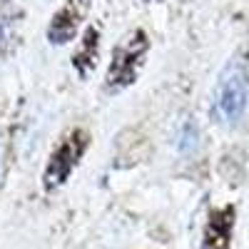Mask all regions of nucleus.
I'll use <instances>...</instances> for the list:
<instances>
[{
    "mask_svg": "<svg viewBox=\"0 0 249 249\" xmlns=\"http://www.w3.org/2000/svg\"><path fill=\"white\" fill-rule=\"evenodd\" d=\"M8 43H10V23H8V18L0 15V50H3Z\"/></svg>",
    "mask_w": 249,
    "mask_h": 249,
    "instance_id": "obj_7",
    "label": "nucleus"
},
{
    "mask_svg": "<svg viewBox=\"0 0 249 249\" xmlns=\"http://www.w3.org/2000/svg\"><path fill=\"white\" fill-rule=\"evenodd\" d=\"M100 37H102V33L97 25H88L85 33H82L80 45L72 53V68L77 70L80 77H88L95 70L97 57H100Z\"/></svg>",
    "mask_w": 249,
    "mask_h": 249,
    "instance_id": "obj_6",
    "label": "nucleus"
},
{
    "mask_svg": "<svg viewBox=\"0 0 249 249\" xmlns=\"http://www.w3.org/2000/svg\"><path fill=\"white\" fill-rule=\"evenodd\" d=\"M234 224H237V207L234 204L214 207L210 212V217H207V222H204L199 249H230Z\"/></svg>",
    "mask_w": 249,
    "mask_h": 249,
    "instance_id": "obj_5",
    "label": "nucleus"
},
{
    "mask_svg": "<svg viewBox=\"0 0 249 249\" xmlns=\"http://www.w3.org/2000/svg\"><path fill=\"white\" fill-rule=\"evenodd\" d=\"M88 147H90V132L85 127H70L68 132H62V137L53 147V152L45 162V170H43L45 192H55L57 187H62L70 179V175L80 164L82 155L88 152Z\"/></svg>",
    "mask_w": 249,
    "mask_h": 249,
    "instance_id": "obj_3",
    "label": "nucleus"
},
{
    "mask_svg": "<svg viewBox=\"0 0 249 249\" xmlns=\"http://www.w3.org/2000/svg\"><path fill=\"white\" fill-rule=\"evenodd\" d=\"M192 144H197V140H192V124H187V127H184V135H182V142H179V147L187 152V150L192 147Z\"/></svg>",
    "mask_w": 249,
    "mask_h": 249,
    "instance_id": "obj_8",
    "label": "nucleus"
},
{
    "mask_svg": "<svg viewBox=\"0 0 249 249\" xmlns=\"http://www.w3.org/2000/svg\"><path fill=\"white\" fill-rule=\"evenodd\" d=\"M214 112L219 122L237 127L249 112V77L239 62H230L214 88Z\"/></svg>",
    "mask_w": 249,
    "mask_h": 249,
    "instance_id": "obj_2",
    "label": "nucleus"
},
{
    "mask_svg": "<svg viewBox=\"0 0 249 249\" xmlns=\"http://www.w3.org/2000/svg\"><path fill=\"white\" fill-rule=\"evenodd\" d=\"M150 53V35L147 30L135 28L112 48V60L105 72V90L107 92H122L137 82L140 70L144 68V57Z\"/></svg>",
    "mask_w": 249,
    "mask_h": 249,
    "instance_id": "obj_1",
    "label": "nucleus"
},
{
    "mask_svg": "<svg viewBox=\"0 0 249 249\" xmlns=\"http://www.w3.org/2000/svg\"><path fill=\"white\" fill-rule=\"evenodd\" d=\"M88 10H90V0H65L53 13L50 23H48V30H45L48 43L50 45H68L70 40H75Z\"/></svg>",
    "mask_w": 249,
    "mask_h": 249,
    "instance_id": "obj_4",
    "label": "nucleus"
}]
</instances>
